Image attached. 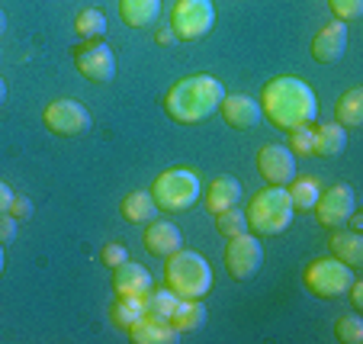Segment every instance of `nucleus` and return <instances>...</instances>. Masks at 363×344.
<instances>
[{
    "label": "nucleus",
    "instance_id": "c9c22d12",
    "mask_svg": "<svg viewBox=\"0 0 363 344\" xmlns=\"http://www.w3.org/2000/svg\"><path fill=\"white\" fill-rule=\"evenodd\" d=\"M13 196H16V193L10 190V184H4V180H0V216L10 213V203H13Z\"/></svg>",
    "mask_w": 363,
    "mask_h": 344
},
{
    "label": "nucleus",
    "instance_id": "423d86ee",
    "mask_svg": "<svg viewBox=\"0 0 363 344\" xmlns=\"http://www.w3.org/2000/svg\"><path fill=\"white\" fill-rule=\"evenodd\" d=\"M350 280H354V267L341 264L337 257H315V261L306 267V287H308V293L318 299L344 296Z\"/></svg>",
    "mask_w": 363,
    "mask_h": 344
},
{
    "label": "nucleus",
    "instance_id": "f3484780",
    "mask_svg": "<svg viewBox=\"0 0 363 344\" xmlns=\"http://www.w3.org/2000/svg\"><path fill=\"white\" fill-rule=\"evenodd\" d=\"M145 232H142V241H145V248L151 251V255H158V257H167L174 255L177 248H184V238H180V228L174 226V222H145Z\"/></svg>",
    "mask_w": 363,
    "mask_h": 344
},
{
    "label": "nucleus",
    "instance_id": "dca6fc26",
    "mask_svg": "<svg viewBox=\"0 0 363 344\" xmlns=\"http://www.w3.org/2000/svg\"><path fill=\"white\" fill-rule=\"evenodd\" d=\"M129 341L132 344H177L180 331L171 322H164V318H155L145 312V318H138L129 328Z\"/></svg>",
    "mask_w": 363,
    "mask_h": 344
},
{
    "label": "nucleus",
    "instance_id": "20e7f679",
    "mask_svg": "<svg viewBox=\"0 0 363 344\" xmlns=\"http://www.w3.org/2000/svg\"><path fill=\"white\" fill-rule=\"evenodd\" d=\"M293 203H289L286 187H274L267 184L261 193L251 196V206L245 209L247 219V232L254 235H283L289 226H293Z\"/></svg>",
    "mask_w": 363,
    "mask_h": 344
},
{
    "label": "nucleus",
    "instance_id": "7c9ffc66",
    "mask_svg": "<svg viewBox=\"0 0 363 344\" xmlns=\"http://www.w3.org/2000/svg\"><path fill=\"white\" fill-rule=\"evenodd\" d=\"M312 145H315V129H312V126H299V129H289L286 148H289L293 155H312Z\"/></svg>",
    "mask_w": 363,
    "mask_h": 344
},
{
    "label": "nucleus",
    "instance_id": "39448f33",
    "mask_svg": "<svg viewBox=\"0 0 363 344\" xmlns=\"http://www.w3.org/2000/svg\"><path fill=\"white\" fill-rule=\"evenodd\" d=\"M199 193H203V184H199L196 171H190V167H171V171L158 174L155 184H151V200L164 213L190 209L199 200Z\"/></svg>",
    "mask_w": 363,
    "mask_h": 344
},
{
    "label": "nucleus",
    "instance_id": "4be33fe9",
    "mask_svg": "<svg viewBox=\"0 0 363 344\" xmlns=\"http://www.w3.org/2000/svg\"><path fill=\"white\" fill-rule=\"evenodd\" d=\"M286 193H289V203H293L296 213H312L318 193H322V180H318L315 174H308V177H293L286 184Z\"/></svg>",
    "mask_w": 363,
    "mask_h": 344
},
{
    "label": "nucleus",
    "instance_id": "ddd939ff",
    "mask_svg": "<svg viewBox=\"0 0 363 344\" xmlns=\"http://www.w3.org/2000/svg\"><path fill=\"white\" fill-rule=\"evenodd\" d=\"M219 113L222 119H225L232 129H254V126L261 123V104L257 100H251V96L245 94H225L222 96V104H219Z\"/></svg>",
    "mask_w": 363,
    "mask_h": 344
},
{
    "label": "nucleus",
    "instance_id": "a211bd4d",
    "mask_svg": "<svg viewBox=\"0 0 363 344\" xmlns=\"http://www.w3.org/2000/svg\"><path fill=\"white\" fill-rule=\"evenodd\" d=\"M241 184L235 177H228V174H222V177H216L213 184H209V193H206V209L209 213H225V209L238 206L241 203Z\"/></svg>",
    "mask_w": 363,
    "mask_h": 344
},
{
    "label": "nucleus",
    "instance_id": "9b49d317",
    "mask_svg": "<svg viewBox=\"0 0 363 344\" xmlns=\"http://www.w3.org/2000/svg\"><path fill=\"white\" fill-rule=\"evenodd\" d=\"M74 65L81 71V77L94 84H106L116 77V55H113V48L106 42H90V45L77 48L74 52Z\"/></svg>",
    "mask_w": 363,
    "mask_h": 344
},
{
    "label": "nucleus",
    "instance_id": "5701e85b",
    "mask_svg": "<svg viewBox=\"0 0 363 344\" xmlns=\"http://www.w3.org/2000/svg\"><path fill=\"white\" fill-rule=\"evenodd\" d=\"M123 219L132 222V226H142V222H151L155 219V213H158V206H155V200H151L148 190H132L129 196L123 200Z\"/></svg>",
    "mask_w": 363,
    "mask_h": 344
},
{
    "label": "nucleus",
    "instance_id": "aec40b11",
    "mask_svg": "<svg viewBox=\"0 0 363 344\" xmlns=\"http://www.w3.org/2000/svg\"><path fill=\"white\" fill-rule=\"evenodd\" d=\"M312 129H315V145H312V155L315 158H335V155H341L344 148H347V129L337 123H328V126H315L312 123Z\"/></svg>",
    "mask_w": 363,
    "mask_h": 344
},
{
    "label": "nucleus",
    "instance_id": "cd10ccee",
    "mask_svg": "<svg viewBox=\"0 0 363 344\" xmlns=\"http://www.w3.org/2000/svg\"><path fill=\"white\" fill-rule=\"evenodd\" d=\"M74 29H77V35H81L84 42H94V39H100V35L106 33V16H103L96 7H87V10L77 13Z\"/></svg>",
    "mask_w": 363,
    "mask_h": 344
},
{
    "label": "nucleus",
    "instance_id": "b1692460",
    "mask_svg": "<svg viewBox=\"0 0 363 344\" xmlns=\"http://www.w3.org/2000/svg\"><path fill=\"white\" fill-rule=\"evenodd\" d=\"M145 296H116V303L110 306V318L116 328L129 331L138 318H145Z\"/></svg>",
    "mask_w": 363,
    "mask_h": 344
},
{
    "label": "nucleus",
    "instance_id": "f704fd0d",
    "mask_svg": "<svg viewBox=\"0 0 363 344\" xmlns=\"http://www.w3.org/2000/svg\"><path fill=\"white\" fill-rule=\"evenodd\" d=\"M10 216H13V219H29V216H33V203H29V196H13V203H10Z\"/></svg>",
    "mask_w": 363,
    "mask_h": 344
},
{
    "label": "nucleus",
    "instance_id": "72a5a7b5",
    "mask_svg": "<svg viewBox=\"0 0 363 344\" xmlns=\"http://www.w3.org/2000/svg\"><path fill=\"white\" fill-rule=\"evenodd\" d=\"M16 238V219L10 213L0 216V245H10Z\"/></svg>",
    "mask_w": 363,
    "mask_h": 344
},
{
    "label": "nucleus",
    "instance_id": "412c9836",
    "mask_svg": "<svg viewBox=\"0 0 363 344\" xmlns=\"http://www.w3.org/2000/svg\"><path fill=\"white\" fill-rule=\"evenodd\" d=\"M331 248V257H337L341 264H347V267H360L363 264V238L360 232H335L328 241Z\"/></svg>",
    "mask_w": 363,
    "mask_h": 344
},
{
    "label": "nucleus",
    "instance_id": "c756f323",
    "mask_svg": "<svg viewBox=\"0 0 363 344\" xmlns=\"http://www.w3.org/2000/svg\"><path fill=\"white\" fill-rule=\"evenodd\" d=\"M216 232L225 235V238L247 232V219H245V213H241L238 206H232V209H225V213H219V216H216Z\"/></svg>",
    "mask_w": 363,
    "mask_h": 344
},
{
    "label": "nucleus",
    "instance_id": "2f4dec72",
    "mask_svg": "<svg viewBox=\"0 0 363 344\" xmlns=\"http://www.w3.org/2000/svg\"><path fill=\"white\" fill-rule=\"evenodd\" d=\"M328 7L341 23H354L363 13V0H328Z\"/></svg>",
    "mask_w": 363,
    "mask_h": 344
},
{
    "label": "nucleus",
    "instance_id": "473e14b6",
    "mask_svg": "<svg viewBox=\"0 0 363 344\" xmlns=\"http://www.w3.org/2000/svg\"><path fill=\"white\" fill-rule=\"evenodd\" d=\"M100 261L106 264V267H119L123 261H129V251H125V245H119V241H110V245H103Z\"/></svg>",
    "mask_w": 363,
    "mask_h": 344
},
{
    "label": "nucleus",
    "instance_id": "2eb2a0df",
    "mask_svg": "<svg viewBox=\"0 0 363 344\" xmlns=\"http://www.w3.org/2000/svg\"><path fill=\"white\" fill-rule=\"evenodd\" d=\"M151 274L135 261H123L119 267H113V289L116 296H148L151 293Z\"/></svg>",
    "mask_w": 363,
    "mask_h": 344
},
{
    "label": "nucleus",
    "instance_id": "6e6552de",
    "mask_svg": "<svg viewBox=\"0 0 363 344\" xmlns=\"http://www.w3.org/2000/svg\"><path fill=\"white\" fill-rule=\"evenodd\" d=\"M264 264V248L261 238L254 232H241L232 235L225 245V270L232 280H251Z\"/></svg>",
    "mask_w": 363,
    "mask_h": 344
},
{
    "label": "nucleus",
    "instance_id": "e433bc0d",
    "mask_svg": "<svg viewBox=\"0 0 363 344\" xmlns=\"http://www.w3.org/2000/svg\"><path fill=\"white\" fill-rule=\"evenodd\" d=\"M350 299H354V306H357V309H360V306H363V280H350Z\"/></svg>",
    "mask_w": 363,
    "mask_h": 344
},
{
    "label": "nucleus",
    "instance_id": "58836bf2",
    "mask_svg": "<svg viewBox=\"0 0 363 344\" xmlns=\"http://www.w3.org/2000/svg\"><path fill=\"white\" fill-rule=\"evenodd\" d=\"M347 222H350V228H354V232H357V228H363V216L357 213V209H354V213L347 216Z\"/></svg>",
    "mask_w": 363,
    "mask_h": 344
},
{
    "label": "nucleus",
    "instance_id": "a19ab883",
    "mask_svg": "<svg viewBox=\"0 0 363 344\" xmlns=\"http://www.w3.org/2000/svg\"><path fill=\"white\" fill-rule=\"evenodd\" d=\"M4 26H7V16H4V10H0V33H4Z\"/></svg>",
    "mask_w": 363,
    "mask_h": 344
},
{
    "label": "nucleus",
    "instance_id": "ea45409f",
    "mask_svg": "<svg viewBox=\"0 0 363 344\" xmlns=\"http://www.w3.org/2000/svg\"><path fill=\"white\" fill-rule=\"evenodd\" d=\"M7 100V84H4V77H0V104Z\"/></svg>",
    "mask_w": 363,
    "mask_h": 344
},
{
    "label": "nucleus",
    "instance_id": "bb28decb",
    "mask_svg": "<svg viewBox=\"0 0 363 344\" xmlns=\"http://www.w3.org/2000/svg\"><path fill=\"white\" fill-rule=\"evenodd\" d=\"M177 303H180V296H177V293H171L167 287H161V289L151 287V293L145 296V309H148V316L164 318V322H171V316H174V309H177Z\"/></svg>",
    "mask_w": 363,
    "mask_h": 344
},
{
    "label": "nucleus",
    "instance_id": "6ab92c4d",
    "mask_svg": "<svg viewBox=\"0 0 363 344\" xmlns=\"http://www.w3.org/2000/svg\"><path fill=\"white\" fill-rule=\"evenodd\" d=\"M119 16L132 29L155 26L161 16V0H119Z\"/></svg>",
    "mask_w": 363,
    "mask_h": 344
},
{
    "label": "nucleus",
    "instance_id": "4c0bfd02",
    "mask_svg": "<svg viewBox=\"0 0 363 344\" xmlns=\"http://www.w3.org/2000/svg\"><path fill=\"white\" fill-rule=\"evenodd\" d=\"M177 39V35H174V29H158V45H171V42Z\"/></svg>",
    "mask_w": 363,
    "mask_h": 344
},
{
    "label": "nucleus",
    "instance_id": "0eeeda50",
    "mask_svg": "<svg viewBox=\"0 0 363 344\" xmlns=\"http://www.w3.org/2000/svg\"><path fill=\"white\" fill-rule=\"evenodd\" d=\"M216 26L213 0H177L171 10V29L177 39L196 42Z\"/></svg>",
    "mask_w": 363,
    "mask_h": 344
},
{
    "label": "nucleus",
    "instance_id": "393cba45",
    "mask_svg": "<svg viewBox=\"0 0 363 344\" xmlns=\"http://www.w3.org/2000/svg\"><path fill=\"white\" fill-rule=\"evenodd\" d=\"M171 325L180 331V335H186V331H199L206 325V306L199 303V299H180L177 309H174V316H171Z\"/></svg>",
    "mask_w": 363,
    "mask_h": 344
},
{
    "label": "nucleus",
    "instance_id": "1a4fd4ad",
    "mask_svg": "<svg viewBox=\"0 0 363 344\" xmlns=\"http://www.w3.org/2000/svg\"><path fill=\"white\" fill-rule=\"evenodd\" d=\"M357 206V196H354V187L350 184H331V187H322L315 200V219L322 222L325 228H341L347 222V216L354 213Z\"/></svg>",
    "mask_w": 363,
    "mask_h": 344
},
{
    "label": "nucleus",
    "instance_id": "9d476101",
    "mask_svg": "<svg viewBox=\"0 0 363 344\" xmlns=\"http://www.w3.org/2000/svg\"><path fill=\"white\" fill-rule=\"evenodd\" d=\"M42 123H45L48 132H55V135H81V132L90 129V113L77 100H55V104L45 106Z\"/></svg>",
    "mask_w": 363,
    "mask_h": 344
},
{
    "label": "nucleus",
    "instance_id": "79ce46f5",
    "mask_svg": "<svg viewBox=\"0 0 363 344\" xmlns=\"http://www.w3.org/2000/svg\"><path fill=\"white\" fill-rule=\"evenodd\" d=\"M0 274H4V245H0Z\"/></svg>",
    "mask_w": 363,
    "mask_h": 344
},
{
    "label": "nucleus",
    "instance_id": "f257e3e1",
    "mask_svg": "<svg viewBox=\"0 0 363 344\" xmlns=\"http://www.w3.org/2000/svg\"><path fill=\"white\" fill-rule=\"evenodd\" d=\"M261 113L283 132L299 129V126H312L318 119V96L302 77L280 74L264 84Z\"/></svg>",
    "mask_w": 363,
    "mask_h": 344
},
{
    "label": "nucleus",
    "instance_id": "7ed1b4c3",
    "mask_svg": "<svg viewBox=\"0 0 363 344\" xmlns=\"http://www.w3.org/2000/svg\"><path fill=\"white\" fill-rule=\"evenodd\" d=\"M164 287L180 299H203L213 289V267L199 251L177 248L164 261Z\"/></svg>",
    "mask_w": 363,
    "mask_h": 344
},
{
    "label": "nucleus",
    "instance_id": "f8f14e48",
    "mask_svg": "<svg viewBox=\"0 0 363 344\" xmlns=\"http://www.w3.org/2000/svg\"><path fill=\"white\" fill-rule=\"evenodd\" d=\"M254 165H257V174L274 187H286L296 177V155L289 152L286 145H264V148H257Z\"/></svg>",
    "mask_w": 363,
    "mask_h": 344
},
{
    "label": "nucleus",
    "instance_id": "a878e982",
    "mask_svg": "<svg viewBox=\"0 0 363 344\" xmlns=\"http://www.w3.org/2000/svg\"><path fill=\"white\" fill-rule=\"evenodd\" d=\"M335 123L344 129H357L363 123V90L354 87L335 104Z\"/></svg>",
    "mask_w": 363,
    "mask_h": 344
},
{
    "label": "nucleus",
    "instance_id": "f03ea898",
    "mask_svg": "<svg viewBox=\"0 0 363 344\" xmlns=\"http://www.w3.org/2000/svg\"><path fill=\"white\" fill-rule=\"evenodd\" d=\"M225 87L219 77L213 74H190L184 81H177L164 96V110L174 123H203L219 110Z\"/></svg>",
    "mask_w": 363,
    "mask_h": 344
},
{
    "label": "nucleus",
    "instance_id": "c85d7f7f",
    "mask_svg": "<svg viewBox=\"0 0 363 344\" xmlns=\"http://www.w3.org/2000/svg\"><path fill=\"white\" fill-rule=\"evenodd\" d=\"M335 338L341 344H360L363 341V322H360V316L347 312V316L337 318V322H335Z\"/></svg>",
    "mask_w": 363,
    "mask_h": 344
},
{
    "label": "nucleus",
    "instance_id": "4468645a",
    "mask_svg": "<svg viewBox=\"0 0 363 344\" xmlns=\"http://www.w3.org/2000/svg\"><path fill=\"white\" fill-rule=\"evenodd\" d=\"M344 52H347V23H341V20L328 23V26H325L322 33H315V39H312V58L322 65L337 62Z\"/></svg>",
    "mask_w": 363,
    "mask_h": 344
}]
</instances>
